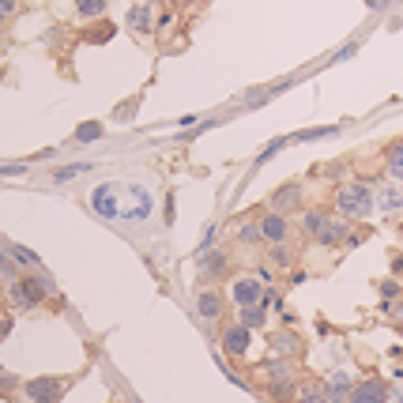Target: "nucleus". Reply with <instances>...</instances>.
<instances>
[{
	"mask_svg": "<svg viewBox=\"0 0 403 403\" xmlns=\"http://www.w3.org/2000/svg\"><path fill=\"white\" fill-rule=\"evenodd\" d=\"M91 208L110 223H147L155 211V193L140 181H102L91 189Z\"/></svg>",
	"mask_w": 403,
	"mask_h": 403,
	"instance_id": "nucleus-1",
	"label": "nucleus"
},
{
	"mask_svg": "<svg viewBox=\"0 0 403 403\" xmlns=\"http://www.w3.org/2000/svg\"><path fill=\"white\" fill-rule=\"evenodd\" d=\"M373 189L366 181H343L340 189H335V211H340V219H369L373 215Z\"/></svg>",
	"mask_w": 403,
	"mask_h": 403,
	"instance_id": "nucleus-2",
	"label": "nucleus"
},
{
	"mask_svg": "<svg viewBox=\"0 0 403 403\" xmlns=\"http://www.w3.org/2000/svg\"><path fill=\"white\" fill-rule=\"evenodd\" d=\"M57 287H53V279L49 275H19V279H11L8 283V302L16 305V309H38L46 302V294H53Z\"/></svg>",
	"mask_w": 403,
	"mask_h": 403,
	"instance_id": "nucleus-3",
	"label": "nucleus"
},
{
	"mask_svg": "<svg viewBox=\"0 0 403 403\" xmlns=\"http://www.w3.org/2000/svg\"><path fill=\"white\" fill-rule=\"evenodd\" d=\"M23 392H26L31 403H61V396L68 392V381H61V377H34V381L23 384Z\"/></svg>",
	"mask_w": 403,
	"mask_h": 403,
	"instance_id": "nucleus-4",
	"label": "nucleus"
},
{
	"mask_svg": "<svg viewBox=\"0 0 403 403\" xmlns=\"http://www.w3.org/2000/svg\"><path fill=\"white\" fill-rule=\"evenodd\" d=\"M388 399H392V388H388L384 377L354 381V388L347 392V403H388Z\"/></svg>",
	"mask_w": 403,
	"mask_h": 403,
	"instance_id": "nucleus-5",
	"label": "nucleus"
},
{
	"mask_svg": "<svg viewBox=\"0 0 403 403\" xmlns=\"http://www.w3.org/2000/svg\"><path fill=\"white\" fill-rule=\"evenodd\" d=\"M264 283L257 275H234V283H230V302L238 309H245V305H260L264 302Z\"/></svg>",
	"mask_w": 403,
	"mask_h": 403,
	"instance_id": "nucleus-6",
	"label": "nucleus"
},
{
	"mask_svg": "<svg viewBox=\"0 0 403 403\" xmlns=\"http://www.w3.org/2000/svg\"><path fill=\"white\" fill-rule=\"evenodd\" d=\"M219 343H223V354H226V358H245V354H249V343H252V332L234 320V325L223 328Z\"/></svg>",
	"mask_w": 403,
	"mask_h": 403,
	"instance_id": "nucleus-7",
	"label": "nucleus"
},
{
	"mask_svg": "<svg viewBox=\"0 0 403 403\" xmlns=\"http://www.w3.org/2000/svg\"><path fill=\"white\" fill-rule=\"evenodd\" d=\"M257 223H260L264 245H283V241L290 238V219H287V215H279V211H264Z\"/></svg>",
	"mask_w": 403,
	"mask_h": 403,
	"instance_id": "nucleus-8",
	"label": "nucleus"
},
{
	"mask_svg": "<svg viewBox=\"0 0 403 403\" xmlns=\"http://www.w3.org/2000/svg\"><path fill=\"white\" fill-rule=\"evenodd\" d=\"M125 23H128V31L132 34H151L155 31V8L147 4V0H136V4H128V16H125Z\"/></svg>",
	"mask_w": 403,
	"mask_h": 403,
	"instance_id": "nucleus-9",
	"label": "nucleus"
},
{
	"mask_svg": "<svg viewBox=\"0 0 403 403\" xmlns=\"http://www.w3.org/2000/svg\"><path fill=\"white\" fill-rule=\"evenodd\" d=\"M294 208H302V185H298V181H287V185H279V189H275V196H272V208H267V211L290 215Z\"/></svg>",
	"mask_w": 403,
	"mask_h": 403,
	"instance_id": "nucleus-10",
	"label": "nucleus"
},
{
	"mask_svg": "<svg viewBox=\"0 0 403 403\" xmlns=\"http://www.w3.org/2000/svg\"><path fill=\"white\" fill-rule=\"evenodd\" d=\"M223 309H226V298L215 287H204V290L196 294V313L204 317V320H219Z\"/></svg>",
	"mask_w": 403,
	"mask_h": 403,
	"instance_id": "nucleus-11",
	"label": "nucleus"
},
{
	"mask_svg": "<svg viewBox=\"0 0 403 403\" xmlns=\"http://www.w3.org/2000/svg\"><path fill=\"white\" fill-rule=\"evenodd\" d=\"M373 204H377L384 215H396V211H403V189L396 181H388V185H381V189H373Z\"/></svg>",
	"mask_w": 403,
	"mask_h": 403,
	"instance_id": "nucleus-12",
	"label": "nucleus"
},
{
	"mask_svg": "<svg viewBox=\"0 0 403 403\" xmlns=\"http://www.w3.org/2000/svg\"><path fill=\"white\" fill-rule=\"evenodd\" d=\"M196 267H200V275H204V279H219L226 272V252H219V249L196 252Z\"/></svg>",
	"mask_w": 403,
	"mask_h": 403,
	"instance_id": "nucleus-13",
	"label": "nucleus"
},
{
	"mask_svg": "<svg viewBox=\"0 0 403 403\" xmlns=\"http://www.w3.org/2000/svg\"><path fill=\"white\" fill-rule=\"evenodd\" d=\"M294 399L298 403H335V396L328 392L325 381H302L298 388H294Z\"/></svg>",
	"mask_w": 403,
	"mask_h": 403,
	"instance_id": "nucleus-14",
	"label": "nucleus"
},
{
	"mask_svg": "<svg viewBox=\"0 0 403 403\" xmlns=\"http://www.w3.org/2000/svg\"><path fill=\"white\" fill-rule=\"evenodd\" d=\"M313 241H317V245H325V249L343 245V241H347V219H340V215H332V219H328V226H325V230H320Z\"/></svg>",
	"mask_w": 403,
	"mask_h": 403,
	"instance_id": "nucleus-15",
	"label": "nucleus"
},
{
	"mask_svg": "<svg viewBox=\"0 0 403 403\" xmlns=\"http://www.w3.org/2000/svg\"><path fill=\"white\" fill-rule=\"evenodd\" d=\"M272 351H275L279 358H298V354H302V340H298L290 328H283V332L272 335Z\"/></svg>",
	"mask_w": 403,
	"mask_h": 403,
	"instance_id": "nucleus-16",
	"label": "nucleus"
},
{
	"mask_svg": "<svg viewBox=\"0 0 403 403\" xmlns=\"http://www.w3.org/2000/svg\"><path fill=\"white\" fill-rule=\"evenodd\" d=\"M328 219H332V211H325V208L302 211V234H305V238H317V234L328 226Z\"/></svg>",
	"mask_w": 403,
	"mask_h": 403,
	"instance_id": "nucleus-17",
	"label": "nucleus"
},
{
	"mask_svg": "<svg viewBox=\"0 0 403 403\" xmlns=\"http://www.w3.org/2000/svg\"><path fill=\"white\" fill-rule=\"evenodd\" d=\"M294 260H298V252H294L287 241L283 245H267V267H275V272H290Z\"/></svg>",
	"mask_w": 403,
	"mask_h": 403,
	"instance_id": "nucleus-18",
	"label": "nucleus"
},
{
	"mask_svg": "<svg viewBox=\"0 0 403 403\" xmlns=\"http://www.w3.org/2000/svg\"><path fill=\"white\" fill-rule=\"evenodd\" d=\"M384 173L392 181H403V140L388 143V151H384Z\"/></svg>",
	"mask_w": 403,
	"mask_h": 403,
	"instance_id": "nucleus-19",
	"label": "nucleus"
},
{
	"mask_svg": "<svg viewBox=\"0 0 403 403\" xmlns=\"http://www.w3.org/2000/svg\"><path fill=\"white\" fill-rule=\"evenodd\" d=\"M238 325H245L249 332H257L267 325V305H245V309H238Z\"/></svg>",
	"mask_w": 403,
	"mask_h": 403,
	"instance_id": "nucleus-20",
	"label": "nucleus"
},
{
	"mask_svg": "<svg viewBox=\"0 0 403 403\" xmlns=\"http://www.w3.org/2000/svg\"><path fill=\"white\" fill-rule=\"evenodd\" d=\"M328 136H340V125H320V128L294 132V136H290V143H313V140H328Z\"/></svg>",
	"mask_w": 403,
	"mask_h": 403,
	"instance_id": "nucleus-21",
	"label": "nucleus"
},
{
	"mask_svg": "<svg viewBox=\"0 0 403 403\" xmlns=\"http://www.w3.org/2000/svg\"><path fill=\"white\" fill-rule=\"evenodd\" d=\"M8 257H11V264H19V267H42V260H38V252L34 249H26V245H8Z\"/></svg>",
	"mask_w": 403,
	"mask_h": 403,
	"instance_id": "nucleus-22",
	"label": "nucleus"
},
{
	"mask_svg": "<svg viewBox=\"0 0 403 403\" xmlns=\"http://www.w3.org/2000/svg\"><path fill=\"white\" fill-rule=\"evenodd\" d=\"M106 136V125L102 121H83V125L76 128V143H95Z\"/></svg>",
	"mask_w": 403,
	"mask_h": 403,
	"instance_id": "nucleus-23",
	"label": "nucleus"
},
{
	"mask_svg": "<svg viewBox=\"0 0 403 403\" xmlns=\"http://www.w3.org/2000/svg\"><path fill=\"white\" fill-rule=\"evenodd\" d=\"M238 241H241V245H260V223L257 219H245V223H241L238 226Z\"/></svg>",
	"mask_w": 403,
	"mask_h": 403,
	"instance_id": "nucleus-24",
	"label": "nucleus"
},
{
	"mask_svg": "<svg viewBox=\"0 0 403 403\" xmlns=\"http://www.w3.org/2000/svg\"><path fill=\"white\" fill-rule=\"evenodd\" d=\"M76 8H79V16H83V19H102L106 0H76Z\"/></svg>",
	"mask_w": 403,
	"mask_h": 403,
	"instance_id": "nucleus-25",
	"label": "nucleus"
},
{
	"mask_svg": "<svg viewBox=\"0 0 403 403\" xmlns=\"http://www.w3.org/2000/svg\"><path fill=\"white\" fill-rule=\"evenodd\" d=\"M106 38H113V26L110 23H98V26H91V31H83V42H106Z\"/></svg>",
	"mask_w": 403,
	"mask_h": 403,
	"instance_id": "nucleus-26",
	"label": "nucleus"
},
{
	"mask_svg": "<svg viewBox=\"0 0 403 403\" xmlns=\"http://www.w3.org/2000/svg\"><path fill=\"white\" fill-rule=\"evenodd\" d=\"M87 170H91V163H76V166L53 170V181H72V178H79V173H87Z\"/></svg>",
	"mask_w": 403,
	"mask_h": 403,
	"instance_id": "nucleus-27",
	"label": "nucleus"
},
{
	"mask_svg": "<svg viewBox=\"0 0 403 403\" xmlns=\"http://www.w3.org/2000/svg\"><path fill=\"white\" fill-rule=\"evenodd\" d=\"M287 143H290V140H272V143H267V147H264V151L257 155V163H260V166H264V163H272V158H275L279 151H283V147H287Z\"/></svg>",
	"mask_w": 403,
	"mask_h": 403,
	"instance_id": "nucleus-28",
	"label": "nucleus"
},
{
	"mask_svg": "<svg viewBox=\"0 0 403 403\" xmlns=\"http://www.w3.org/2000/svg\"><path fill=\"white\" fill-rule=\"evenodd\" d=\"M26 163H0V178H23Z\"/></svg>",
	"mask_w": 403,
	"mask_h": 403,
	"instance_id": "nucleus-29",
	"label": "nucleus"
},
{
	"mask_svg": "<svg viewBox=\"0 0 403 403\" xmlns=\"http://www.w3.org/2000/svg\"><path fill=\"white\" fill-rule=\"evenodd\" d=\"M16 11H19V0H0V26L16 16Z\"/></svg>",
	"mask_w": 403,
	"mask_h": 403,
	"instance_id": "nucleus-30",
	"label": "nucleus"
},
{
	"mask_svg": "<svg viewBox=\"0 0 403 403\" xmlns=\"http://www.w3.org/2000/svg\"><path fill=\"white\" fill-rule=\"evenodd\" d=\"M354 53H358V42H351V46H343V49H340V53H335V57H332V64H340V61H351Z\"/></svg>",
	"mask_w": 403,
	"mask_h": 403,
	"instance_id": "nucleus-31",
	"label": "nucleus"
},
{
	"mask_svg": "<svg viewBox=\"0 0 403 403\" xmlns=\"http://www.w3.org/2000/svg\"><path fill=\"white\" fill-rule=\"evenodd\" d=\"M381 294H384V298H399V283H396V279H384Z\"/></svg>",
	"mask_w": 403,
	"mask_h": 403,
	"instance_id": "nucleus-32",
	"label": "nucleus"
},
{
	"mask_svg": "<svg viewBox=\"0 0 403 403\" xmlns=\"http://www.w3.org/2000/svg\"><path fill=\"white\" fill-rule=\"evenodd\" d=\"M132 113H136V102H125V106H121V110H117L113 117H117V121H128Z\"/></svg>",
	"mask_w": 403,
	"mask_h": 403,
	"instance_id": "nucleus-33",
	"label": "nucleus"
},
{
	"mask_svg": "<svg viewBox=\"0 0 403 403\" xmlns=\"http://www.w3.org/2000/svg\"><path fill=\"white\" fill-rule=\"evenodd\" d=\"M302 283H309V275H305V272H294V275H290V287H302Z\"/></svg>",
	"mask_w": 403,
	"mask_h": 403,
	"instance_id": "nucleus-34",
	"label": "nucleus"
},
{
	"mask_svg": "<svg viewBox=\"0 0 403 403\" xmlns=\"http://www.w3.org/2000/svg\"><path fill=\"white\" fill-rule=\"evenodd\" d=\"M343 173H347V166H328L325 178H343Z\"/></svg>",
	"mask_w": 403,
	"mask_h": 403,
	"instance_id": "nucleus-35",
	"label": "nucleus"
},
{
	"mask_svg": "<svg viewBox=\"0 0 403 403\" xmlns=\"http://www.w3.org/2000/svg\"><path fill=\"white\" fill-rule=\"evenodd\" d=\"M8 332H11V317H4V320H0V340H4Z\"/></svg>",
	"mask_w": 403,
	"mask_h": 403,
	"instance_id": "nucleus-36",
	"label": "nucleus"
},
{
	"mask_svg": "<svg viewBox=\"0 0 403 403\" xmlns=\"http://www.w3.org/2000/svg\"><path fill=\"white\" fill-rule=\"evenodd\" d=\"M384 4H388V0H366V8H369V11H381Z\"/></svg>",
	"mask_w": 403,
	"mask_h": 403,
	"instance_id": "nucleus-37",
	"label": "nucleus"
},
{
	"mask_svg": "<svg viewBox=\"0 0 403 403\" xmlns=\"http://www.w3.org/2000/svg\"><path fill=\"white\" fill-rule=\"evenodd\" d=\"M392 267H396V272H403V257H396V260H392Z\"/></svg>",
	"mask_w": 403,
	"mask_h": 403,
	"instance_id": "nucleus-38",
	"label": "nucleus"
},
{
	"mask_svg": "<svg viewBox=\"0 0 403 403\" xmlns=\"http://www.w3.org/2000/svg\"><path fill=\"white\" fill-rule=\"evenodd\" d=\"M0 260H8V252H4V245H0Z\"/></svg>",
	"mask_w": 403,
	"mask_h": 403,
	"instance_id": "nucleus-39",
	"label": "nucleus"
},
{
	"mask_svg": "<svg viewBox=\"0 0 403 403\" xmlns=\"http://www.w3.org/2000/svg\"><path fill=\"white\" fill-rule=\"evenodd\" d=\"M396 403H403V392H396Z\"/></svg>",
	"mask_w": 403,
	"mask_h": 403,
	"instance_id": "nucleus-40",
	"label": "nucleus"
},
{
	"mask_svg": "<svg viewBox=\"0 0 403 403\" xmlns=\"http://www.w3.org/2000/svg\"><path fill=\"white\" fill-rule=\"evenodd\" d=\"M283 403H298V399H283Z\"/></svg>",
	"mask_w": 403,
	"mask_h": 403,
	"instance_id": "nucleus-41",
	"label": "nucleus"
},
{
	"mask_svg": "<svg viewBox=\"0 0 403 403\" xmlns=\"http://www.w3.org/2000/svg\"><path fill=\"white\" fill-rule=\"evenodd\" d=\"M0 46H4V34H0Z\"/></svg>",
	"mask_w": 403,
	"mask_h": 403,
	"instance_id": "nucleus-42",
	"label": "nucleus"
},
{
	"mask_svg": "<svg viewBox=\"0 0 403 403\" xmlns=\"http://www.w3.org/2000/svg\"><path fill=\"white\" fill-rule=\"evenodd\" d=\"M0 279H4V272H0Z\"/></svg>",
	"mask_w": 403,
	"mask_h": 403,
	"instance_id": "nucleus-43",
	"label": "nucleus"
}]
</instances>
